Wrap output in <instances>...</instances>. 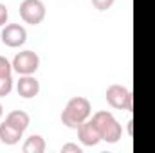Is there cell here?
<instances>
[{"label":"cell","mask_w":155,"mask_h":153,"mask_svg":"<svg viewBox=\"0 0 155 153\" xmlns=\"http://www.w3.org/2000/svg\"><path fill=\"white\" fill-rule=\"evenodd\" d=\"M92 114V106H90V101L83 96H74L67 101L63 112L60 115L61 122L71 128V130H78L81 122H85Z\"/></svg>","instance_id":"obj_1"},{"label":"cell","mask_w":155,"mask_h":153,"mask_svg":"<svg viewBox=\"0 0 155 153\" xmlns=\"http://www.w3.org/2000/svg\"><path fill=\"white\" fill-rule=\"evenodd\" d=\"M92 121L94 124L97 126L99 133H101V141L108 142V144H116L121 141L123 137V126L119 124L114 114L112 112H107V110H99L92 115Z\"/></svg>","instance_id":"obj_2"},{"label":"cell","mask_w":155,"mask_h":153,"mask_svg":"<svg viewBox=\"0 0 155 153\" xmlns=\"http://www.w3.org/2000/svg\"><path fill=\"white\" fill-rule=\"evenodd\" d=\"M105 97H107V103H108L112 108H116V110L132 112V108H134V96H132V92H130L126 86H123V85H110V86L107 88Z\"/></svg>","instance_id":"obj_3"},{"label":"cell","mask_w":155,"mask_h":153,"mask_svg":"<svg viewBox=\"0 0 155 153\" xmlns=\"http://www.w3.org/2000/svg\"><path fill=\"white\" fill-rule=\"evenodd\" d=\"M20 18L29 25H38L45 18V4L41 0H24L20 4Z\"/></svg>","instance_id":"obj_4"},{"label":"cell","mask_w":155,"mask_h":153,"mask_svg":"<svg viewBox=\"0 0 155 153\" xmlns=\"http://www.w3.org/2000/svg\"><path fill=\"white\" fill-rule=\"evenodd\" d=\"M13 70H16L20 76L35 74L40 67V56L35 50H22L13 58Z\"/></svg>","instance_id":"obj_5"},{"label":"cell","mask_w":155,"mask_h":153,"mask_svg":"<svg viewBox=\"0 0 155 153\" xmlns=\"http://www.w3.org/2000/svg\"><path fill=\"white\" fill-rule=\"evenodd\" d=\"M0 38H2V43L4 45H7L11 49H16V47H22L25 43L27 31L20 24H7V25H4Z\"/></svg>","instance_id":"obj_6"},{"label":"cell","mask_w":155,"mask_h":153,"mask_svg":"<svg viewBox=\"0 0 155 153\" xmlns=\"http://www.w3.org/2000/svg\"><path fill=\"white\" fill-rule=\"evenodd\" d=\"M78 137H79V141L85 144V146H97L99 142H101V133H99V130H97V126L94 124V121L92 119H87L85 122H81L79 124V128H78Z\"/></svg>","instance_id":"obj_7"},{"label":"cell","mask_w":155,"mask_h":153,"mask_svg":"<svg viewBox=\"0 0 155 153\" xmlns=\"http://www.w3.org/2000/svg\"><path fill=\"white\" fill-rule=\"evenodd\" d=\"M16 92H18V96L24 97V99L36 97L40 94V81L33 76V74L20 76L18 83H16Z\"/></svg>","instance_id":"obj_8"},{"label":"cell","mask_w":155,"mask_h":153,"mask_svg":"<svg viewBox=\"0 0 155 153\" xmlns=\"http://www.w3.org/2000/svg\"><path fill=\"white\" fill-rule=\"evenodd\" d=\"M22 135H24V132L18 130V128H15V126L9 124L7 121H4V122L0 124V141H2L4 144H7V146H15V144L20 142Z\"/></svg>","instance_id":"obj_9"},{"label":"cell","mask_w":155,"mask_h":153,"mask_svg":"<svg viewBox=\"0 0 155 153\" xmlns=\"http://www.w3.org/2000/svg\"><path fill=\"white\" fill-rule=\"evenodd\" d=\"M5 121L9 124H13L15 128L22 130V132H25L29 128V124H31V117H29L27 112H24V110H13V112H9L7 117H5Z\"/></svg>","instance_id":"obj_10"},{"label":"cell","mask_w":155,"mask_h":153,"mask_svg":"<svg viewBox=\"0 0 155 153\" xmlns=\"http://www.w3.org/2000/svg\"><path fill=\"white\" fill-rule=\"evenodd\" d=\"M24 153H43L45 151V141L41 135H31L24 142Z\"/></svg>","instance_id":"obj_11"},{"label":"cell","mask_w":155,"mask_h":153,"mask_svg":"<svg viewBox=\"0 0 155 153\" xmlns=\"http://www.w3.org/2000/svg\"><path fill=\"white\" fill-rule=\"evenodd\" d=\"M13 90V77L11 76H0V97L9 96Z\"/></svg>","instance_id":"obj_12"},{"label":"cell","mask_w":155,"mask_h":153,"mask_svg":"<svg viewBox=\"0 0 155 153\" xmlns=\"http://www.w3.org/2000/svg\"><path fill=\"white\" fill-rule=\"evenodd\" d=\"M13 72V63H9L7 58L0 56V76H11Z\"/></svg>","instance_id":"obj_13"},{"label":"cell","mask_w":155,"mask_h":153,"mask_svg":"<svg viewBox=\"0 0 155 153\" xmlns=\"http://www.w3.org/2000/svg\"><path fill=\"white\" fill-rule=\"evenodd\" d=\"M116 0H92V5L97 9V11H107L114 5Z\"/></svg>","instance_id":"obj_14"},{"label":"cell","mask_w":155,"mask_h":153,"mask_svg":"<svg viewBox=\"0 0 155 153\" xmlns=\"http://www.w3.org/2000/svg\"><path fill=\"white\" fill-rule=\"evenodd\" d=\"M61 153H81V148H79L78 144L69 142V144H63V146H61Z\"/></svg>","instance_id":"obj_15"},{"label":"cell","mask_w":155,"mask_h":153,"mask_svg":"<svg viewBox=\"0 0 155 153\" xmlns=\"http://www.w3.org/2000/svg\"><path fill=\"white\" fill-rule=\"evenodd\" d=\"M7 18H9V11L4 4H0V27H4L7 24Z\"/></svg>","instance_id":"obj_16"},{"label":"cell","mask_w":155,"mask_h":153,"mask_svg":"<svg viewBox=\"0 0 155 153\" xmlns=\"http://www.w3.org/2000/svg\"><path fill=\"white\" fill-rule=\"evenodd\" d=\"M132 119H128V122H126V130H128V135H132Z\"/></svg>","instance_id":"obj_17"},{"label":"cell","mask_w":155,"mask_h":153,"mask_svg":"<svg viewBox=\"0 0 155 153\" xmlns=\"http://www.w3.org/2000/svg\"><path fill=\"white\" fill-rule=\"evenodd\" d=\"M2 115H4V106H2V103H0V119H2Z\"/></svg>","instance_id":"obj_18"}]
</instances>
